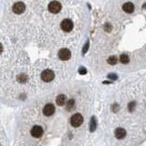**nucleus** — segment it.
Wrapping results in <instances>:
<instances>
[{
	"instance_id": "1",
	"label": "nucleus",
	"mask_w": 146,
	"mask_h": 146,
	"mask_svg": "<svg viewBox=\"0 0 146 146\" xmlns=\"http://www.w3.org/2000/svg\"><path fill=\"white\" fill-rule=\"evenodd\" d=\"M82 122H83V117L79 113L74 114L70 119V123L73 127H78L82 124Z\"/></svg>"
},
{
	"instance_id": "2",
	"label": "nucleus",
	"mask_w": 146,
	"mask_h": 146,
	"mask_svg": "<svg viewBox=\"0 0 146 146\" xmlns=\"http://www.w3.org/2000/svg\"><path fill=\"white\" fill-rule=\"evenodd\" d=\"M61 9V5L59 2L57 1H52L51 3H49L48 5V10L53 14H57Z\"/></svg>"
},
{
	"instance_id": "3",
	"label": "nucleus",
	"mask_w": 146,
	"mask_h": 146,
	"mask_svg": "<svg viewBox=\"0 0 146 146\" xmlns=\"http://www.w3.org/2000/svg\"><path fill=\"white\" fill-rule=\"evenodd\" d=\"M55 77V74L53 72L52 70H49V69H46V70H44L41 74V78L42 79L44 80V81H46V82H49V81H51L53 78Z\"/></svg>"
},
{
	"instance_id": "4",
	"label": "nucleus",
	"mask_w": 146,
	"mask_h": 146,
	"mask_svg": "<svg viewBox=\"0 0 146 146\" xmlns=\"http://www.w3.org/2000/svg\"><path fill=\"white\" fill-rule=\"evenodd\" d=\"M60 26L62 28V30H64L65 32H69L72 30L73 28V23L70 19H64L60 24Z\"/></svg>"
},
{
	"instance_id": "5",
	"label": "nucleus",
	"mask_w": 146,
	"mask_h": 146,
	"mask_svg": "<svg viewBox=\"0 0 146 146\" xmlns=\"http://www.w3.org/2000/svg\"><path fill=\"white\" fill-rule=\"evenodd\" d=\"M26 9V5L22 2H16V4L13 5V12L16 14H21Z\"/></svg>"
},
{
	"instance_id": "6",
	"label": "nucleus",
	"mask_w": 146,
	"mask_h": 146,
	"mask_svg": "<svg viewBox=\"0 0 146 146\" xmlns=\"http://www.w3.org/2000/svg\"><path fill=\"white\" fill-rule=\"evenodd\" d=\"M70 56H71V54L68 48H62L58 52V57L62 60H68L70 58Z\"/></svg>"
},
{
	"instance_id": "7",
	"label": "nucleus",
	"mask_w": 146,
	"mask_h": 146,
	"mask_svg": "<svg viewBox=\"0 0 146 146\" xmlns=\"http://www.w3.org/2000/svg\"><path fill=\"white\" fill-rule=\"evenodd\" d=\"M31 135L35 138H39L43 135V129H42L40 126L36 125L34 126L33 128L31 129Z\"/></svg>"
},
{
	"instance_id": "8",
	"label": "nucleus",
	"mask_w": 146,
	"mask_h": 146,
	"mask_svg": "<svg viewBox=\"0 0 146 146\" xmlns=\"http://www.w3.org/2000/svg\"><path fill=\"white\" fill-rule=\"evenodd\" d=\"M115 137L118 139V140H121L123 138H125L127 135V132L123 128H117L114 131Z\"/></svg>"
},
{
	"instance_id": "9",
	"label": "nucleus",
	"mask_w": 146,
	"mask_h": 146,
	"mask_svg": "<svg viewBox=\"0 0 146 146\" xmlns=\"http://www.w3.org/2000/svg\"><path fill=\"white\" fill-rule=\"evenodd\" d=\"M55 112V107L53 104H47L45 107H44V110H43V113L46 116H51Z\"/></svg>"
},
{
	"instance_id": "10",
	"label": "nucleus",
	"mask_w": 146,
	"mask_h": 146,
	"mask_svg": "<svg viewBox=\"0 0 146 146\" xmlns=\"http://www.w3.org/2000/svg\"><path fill=\"white\" fill-rule=\"evenodd\" d=\"M122 10L124 11L125 13L130 14L134 11V5L131 3V2H127L124 5H122Z\"/></svg>"
},
{
	"instance_id": "11",
	"label": "nucleus",
	"mask_w": 146,
	"mask_h": 146,
	"mask_svg": "<svg viewBox=\"0 0 146 146\" xmlns=\"http://www.w3.org/2000/svg\"><path fill=\"white\" fill-rule=\"evenodd\" d=\"M56 102H57V104L58 106H63L66 102V96L63 95V94L58 95L57 97V99H56Z\"/></svg>"
},
{
	"instance_id": "12",
	"label": "nucleus",
	"mask_w": 146,
	"mask_h": 146,
	"mask_svg": "<svg viewBox=\"0 0 146 146\" xmlns=\"http://www.w3.org/2000/svg\"><path fill=\"white\" fill-rule=\"evenodd\" d=\"M120 61L122 64H128L130 62V57L127 54H121L120 56Z\"/></svg>"
},
{
	"instance_id": "13",
	"label": "nucleus",
	"mask_w": 146,
	"mask_h": 146,
	"mask_svg": "<svg viewBox=\"0 0 146 146\" xmlns=\"http://www.w3.org/2000/svg\"><path fill=\"white\" fill-rule=\"evenodd\" d=\"M108 63H109L110 65H115V64H117L118 62V58L116 56H110V57L108 58Z\"/></svg>"
},
{
	"instance_id": "14",
	"label": "nucleus",
	"mask_w": 146,
	"mask_h": 146,
	"mask_svg": "<svg viewBox=\"0 0 146 146\" xmlns=\"http://www.w3.org/2000/svg\"><path fill=\"white\" fill-rule=\"evenodd\" d=\"M96 127H97V122L95 120V117H92L91 121H90V131H94L96 130Z\"/></svg>"
},
{
	"instance_id": "15",
	"label": "nucleus",
	"mask_w": 146,
	"mask_h": 146,
	"mask_svg": "<svg viewBox=\"0 0 146 146\" xmlns=\"http://www.w3.org/2000/svg\"><path fill=\"white\" fill-rule=\"evenodd\" d=\"M135 107H136V102L135 101H130V103L128 104V110L130 112H132L134 110H135Z\"/></svg>"
},
{
	"instance_id": "16",
	"label": "nucleus",
	"mask_w": 146,
	"mask_h": 146,
	"mask_svg": "<svg viewBox=\"0 0 146 146\" xmlns=\"http://www.w3.org/2000/svg\"><path fill=\"white\" fill-rule=\"evenodd\" d=\"M74 105H75V100L74 99H69L68 101V103H67V109L71 110L74 107Z\"/></svg>"
},
{
	"instance_id": "17",
	"label": "nucleus",
	"mask_w": 146,
	"mask_h": 146,
	"mask_svg": "<svg viewBox=\"0 0 146 146\" xmlns=\"http://www.w3.org/2000/svg\"><path fill=\"white\" fill-rule=\"evenodd\" d=\"M26 78H27V77H26L25 74H21V75H19L17 77V80L20 81V82H25L26 80Z\"/></svg>"
},
{
	"instance_id": "18",
	"label": "nucleus",
	"mask_w": 146,
	"mask_h": 146,
	"mask_svg": "<svg viewBox=\"0 0 146 146\" xmlns=\"http://www.w3.org/2000/svg\"><path fill=\"white\" fill-rule=\"evenodd\" d=\"M103 27H104V30L106 32H110L111 29H112V26H111V25L110 23H106Z\"/></svg>"
},
{
	"instance_id": "19",
	"label": "nucleus",
	"mask_w": 146,
	"mask_h": 146,
	"mask_svg": "<svg viewBox=\"0 0 146 146\" xmlns=\"http://www.w3.org/2000/svg\"><path fill=\"white\" fill-rule=\"evenodd\" d=\"M111 110H112L113 112H117L120 110V106L117 104V103H114V104H112V106H111Z\"/></svg>"
},
{
	"instance_id": "20",
	"label": "nucleus",
	"mask_w": 146,
	"mask_h": 146,
	"mask_svg": "<svg viewBox=\"0 0 146 146\" xmlns=\"http://www.w3.org/2000/svg\"><path fill=\"white\" fill-rule=\"evenodd\" d=\"M108 78H110V79L115 80V79L118 78V77H117V75H115V74H113V73H111V74H109V75H108Z\"/></svg>"
},
{
	"instance_id": "21",
	"label": "nucleus",
	"mask_w": 146,
	"mask_h": 146,
	"mask_svg": "<svg viewBox=\"0 0 146 146\" xmlns=\"http://www.w3.org/2000/svg\"><path fill=\"white\" fill-rule=\"evenodd\" d=\"M78 71H79V73H80V74H82V75H83V74H86V72H87L86 68H80Z\"/></svg>"
},
{
	"instance_id": "22",
	"label": "nucleus",
	"mask_w": 146,
	"mask_h": 146,
	"mask_svg": "<svg viewBox=\"0 0 146 146\" xmlns=\"http://www.w3.org/2000/svg\"><path fill=\"white\" fill-rule=\"evenodd\" d=\"M88 48H89V42H88V43L85 45V47H83V53H84V54H85V53H86V51L88 50Z\"/></svg>"
},
{
	"instance_id": "23",
	"label": "nucleus",
	"mask_w": 146,
	"mask_h": 146,
	"mask_svg": "<svg viewBox=\"0 0 146 146\" xmlns=\"http://www.w3.org/2000/svg\"><path fill=\"white\" fill-rule=\"evenodd\" d=\"M2 51H3V46L0 44V53L2 52Z\"/></svg>"
},
{
	"instance_id": "24",
	"label": "nucleus",
	"mask_w": 146,
	"mask_h": 146,
	"mask_svg": "<svg viewBox=\"0 0 146 146\" xmlns=\"http://www.w3.org/2000/svg\"><path fill=\"white\" fill-rule=\"evenodd\" d=\"M142 8H143V9H146V3H144V4L142 5Z\"/></svg>"
}]
</instances>
